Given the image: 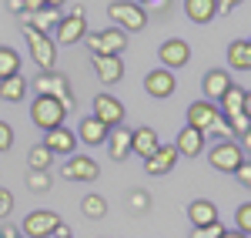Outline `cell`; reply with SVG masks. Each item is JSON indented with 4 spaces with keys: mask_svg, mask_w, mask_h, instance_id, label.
I'll return each instance as SVG.
<instances>
[{
    "mask_svg": "<svg viewBox=\"0 0 251 238\" xmlns=\"http://www.w3.org/2000/svg\"><path fill=\"white\" fill-rule=\"evenodd\" d=\"M225 121V128L231 131V134H238V138L248 141V131H251V114H234V118H221Z\"/></svg>",
    "mask_w": 251,
    "mask_h": 238,
    "instance_id": "cell-31",
    "label": "cell"
},
{
    "mask_svg": "<svg viewBox=\"0 0 251 238\" xmlns=\"http://www.w3.org/2000/svg\"><path fill=\"white\" fill-rule=\"evenodd\" d=\"M228 67H231V71H241V74L251 71V44L245 37L228 44Z\"/></svg>",
    "mask_w": 251,
    "mask_h": 238,
    "instance_id": "cell-25",
    "label": "cell"
},
{
    "mask_svg": "<svg viewBox=\"0 0 251 238\" xmlns=\"http://www.w3.org/2000/svg\"><path fill=\"white\" fill-rule=\"evenodd\" d=\"M34 87H37L40 98L60 101L67 111L74 107V91H71V80H67V74H60V71H40L37 80H34Z\"/></svg>",
    "mask_w": 251,
    "mask_h": 238,
    "instance_id": "cell-2",
    "label": "cell"
},
{
    "mask_svg": "<svg viewBox=\"0 0 251 238\" xmlns=\"http://www.w3.org/2000/svg\"><path fill=\"white\" fill-rule=\"evenodd\" d=\"M20 74V54L14 47H7V44H0V80L14 78Z\"/></svg>",
    "mask_w": 251,
    "mask_h": 238,
    "instance_id": "cell-28",
    "label": "cell"
},
{
    "mask_svg": "<svg viewBox=\"0 0 251 238\" xmlns=\"http://www.w3.org/2000/svg\"><path fill=\"white\" fill-rule=\"evenodd\" d=\"M174 151H177V158H181V155H184V158H198V155L204 151V134L194 131V128H181L177 138H174Z\"/></svg>",
    "mask_w": 251,
    "mask_h": 238,
    "instance_id": "cell-20",
    "label": "cell"
},
{
    "mask_svg": "<svg viewBox=\"0 0 251 238\" xmlns=\"http://www.w3.org/2000/svg\"><path fill=\"white\" fill-rule=\"evenodd\" d=\"M0 238H24V235H20L17 225H3V228H0Z\"/></svg>",
    "mask_w": 251,
    "mask_h": 238,
    "instance_id": "cell-42",
    "label": "cell"
},
{
    "mask_svg": "<svg viewBox=\"0 0 251 238\" xmlns=\"http://www.w3.org/2000/svg\"><path fill=\"white\" fill-rule=\"evenodd\" d=\"M174 164H177V151H174V144H157V151L144 161V171H148L151 178H161V175H171Z\"/></svg>",
    "mask_w": 251,
    "mask_h": 238,
    "instance_id": "cell-15",
    "label": "cell"
},
{
    "mask_svg": "<svg viewBox=\"0 0 251 238\" xmlns=\"http://www.w3.org/2000/svg\"><path fill=\"white\" fill-rule=\"evenodd\" d=\"M131 205H134V212H148V205H151V198H148V191H131Z\"/></svg>",
    "mask_w": 251,
    "mask_h": 238,
    "instance_id": "cell-38",
    "label": "cell"
},
{
    "mask_svg": "<svg viewBox=\"0 0 251 238\" xmlns=\"http://www.w3.org/2000/svg\"><path fill=\"white\" fill-rule=\"evenodd\" d=\"M234 232H241V235H251V201L245 205H238V212H234Z\"/></svg>",
    "mask_w": 251,
    "mask_h": 238,
    "instance_id": "cell-32",
    "label": "cell"
},
{
    "mask_svg": "<svg viewBox=\"0 0 251 238\" xmlns=\"http://www.w3.org/2000/svg\"><path fill=\"white\" fill-rule=\"evenodd\" d=\"M60 171H64L67 181H97V175H100V168H97V161L91 155H71Z\"/></svg>",
    "mask_w": 251,
    "mask_h": 238,
    "instance_id": "cell-13",
    "label": "cell"
},
{
    "mask_svg": "<svg viewBox=\"0 0 251 238\" xmlns=\"http://www.w3.org/2000/svg\"><path fill=\"white\" fill-rule=\"evenodd\" d=\"M50 238H74V235H71V228H67V225H60V228H57Z\"/></svg>",
    "mask_w": 251,
    "mask_h": 238,
    "instance_id": "cell-44",
    "label": "cell"
},
{
    "mask_svg": "<svg viewBox=\"0 0 251 238\" xmlns=\"http://www.w3.org/2000/svg\"><path fill=\"white\" fill-rule=\"evenodd\" d=\"M44 3H47V10H60L64 7V0H44Z\"/></svg>",
    "mask_w": 251,
    "mask_h": 238,
    "instance_id": "cell-45",
    "label": "cell"
},
{
    "mask_svg": "<svg viewBox=\"0 0 251 238\" xmlns=\"http://www.w3.org/2000/svg\"><path fill=\"white\" fill-rule=\"evenodd\" d=\"M91 118H97L104 128H121V124H124V104H121L114 94L100 91V94L94 98V111H91Z\"/></svg>",
    "mask_w": 251,
    "mask_h": 238,
    "instance_id": "cell-9",
    "label": "cell"
},
{
    "mask_svg": "<svg viewBox=\"0 0 251 238\" xmlns=\"http://www.w3.org/2000/svg\"><path fill=\"white\" fill-rule=\"evenodd\" d=\"M184 14L194 24H211L218 17V3L214 0H184Z\"/></svg>",
    "mask_w": 251,
    "mask_h": 238,
    "instance_id": "cell-26",
    "label": "cell"
},
{
    "mask_svg": "<svg viewBox=\"0 0 251 238\" xmlns=\"http://www.w3.org/2000/svg\"><path fill=\"white\" fill-rule=\"evenodd\" d=\"M137 7H148V3H157V0H134Z\"/></svg>",
    "mask_w": 251,
    "mask_h": 238,
    "instance_id": "cell-47",
    "label": "cell"
},
{
    "mask_svg": "<svg viewBox=\"0 0 251 238\" xmlns=\"http://www.w3.org/2000/svg\"><path fill=\"white\" fill-rule=\"evenodd\" d=\"M211 134H214L218 141H231V131L225 128V121H221V124H214V128H211Z\"/></svg>",
    "mask_w": 251,
    "mask_h": 238,
    "instance_id": "cell-41",
    "label": "cell"
},
{
    "mask_svg": "<svg viewBox=\"0 0 251 238\" xmlns=\"http://www.w3.org/2000/svg\"><path fill=\"white\" fill-rule=\"evenodd\" d=\"M27 78L24 74H14V78L0 80V101H7V104H20V101L27 98Z\"/></svg>",
    "mask_w": 251,
    "mask_h": 238,
    "instance_id": "cell-27",
    "label": "cell"
},
{
    "mask_svg": "<svg viewBox=\"0 0 251 238\" xmlns=\"http://www.w3.org/2000/svg\"><path fill=\"white\" fill-rule=\"evenodd\" d=\"M107 131H111V128H104V124H100L97 118H91V114L77 124V138L84 141L87 148H100V144L107 141Z\"/></svg>",
    "mask_w": 251,
    "mask_h": 238,
    "instance_id": "cell-23",
    "label": "cell"
},
{
    "mask_svg": "<svg viewBox=\"0 0 251 238\" xmlns=\"http://www.w3.org/2000/svg\"><path fill=\"white\" fill-rule=\"evenodd\" d=\"M50 164H54V155H50L44 144H34V148L27 151V168H30V171H50Z\"/></svg>",
    "mask_w": 251,
    "mask_h": 238,
    "instance_id": "cell-30",
    "label": "cell"
},
{
    "mask_svg": "<svg viewBox=\"0 0 251 238\" xmlns=\"http://www.w3.org/2000/svg\"><path fill=\"white\" fill-rule=\"evenodd\" d=\"M20 24H27V27H34L37 34H44V37H50L54 30H57L60 24V10H37V14H27V20H20Z\"/></svg>",
    "mask_w": 251,
    "mask_h": 238,
    "instance_id": "cell-24",
    "label": "cell"
},
{
    "mask_svg": "<svg viewBox=\"0 0 251 238\" xmlns=\"http://www.w3.org/2000/svg\"><path fill=\"white\" fill-rule=\"evenodd\" d=\"M221 238H248V235H241V232H228V228H225V235Z\"/></svg>",
    "mask_w": 251,
    "mask_h": 238,
    "instance_id": "cell-46",
    "label": "cell"
},
{
    "mask_svg": "<svg viewBox=\"0 0 251 238\" xmlns=\"http://www.w3.org/2000/svg\"><path fill=\"white\" fill-rule=\"evenodd\" d=\"M188 221H191V228H204L211 221H221L218 218V205L211 198H194L188 205Z\"/></svg>",
    "mask_w": 251,
    "mask_h": 238,
    "instance_id": "cell-21",
    "label": "cell"
},
{
    "mask_svg": "<svg viewBox=\"0 0 251 238\" xmlns=\"http://www.w3.org/2000/svg\"><path fill=\"white\" fill-rule=\"evenodd\" d=\"M218 111H221V118H234V114H248V91L245 87H238L231 84L221 101H218Z\"/></svg>",
    "mask_w": 251,
    "mask_h": 238,
    "instance_id": "cell-18",
    "label": "cell"
},
{
    "mask_svg": "<svg viewBox=\"0 0 251 238\" xmlns=\"http://www.w3.org/2000/svg\"><path fill=\"white\" fill-rule=\"evenodd\" d=\"M87 37V10L84 7H74L71 14H60V24L54 30V44H77V40Z\"/></svg>",
    "mask_w": 251,
    "mask_h": 238,
    "instance_id": "cell-7",
    "label": "cell"
},
{
    "mask_svg": "<svg viewBox=\"0 0 251 238\" xmlns=\"http://www.w3.org/2000/svg\"><path fill=\"white\" fill-rule=\"evenodd\" d=\"M234 178H238V185H245V188H251V161L245 158L238 168H234Z\"/></svg>",
    "mask_w": 251,
    "mask_h": 238,
    "instance_id": "cell-37",
    "label": "cell"
},
{
    "mask_svg": "<svg viewBox=\"0 0 251 238\" xmlns=\"http://www.w3.org/2000/svg\"><path fill=\"white\" fill-rule=\"evenodd\" d=\"M234 80L231 74L225 71V67H211V71H204V78H201V91H204V101H211V104H218L221 101V94L231 87Z\"/></svg>",
    "mask_w": 251,
    "mask_h": 238,
    "instance_id": "cell-14",
    "label": "cell"
},
{
    "mask_svg": "<svg viewBox=\"0 0 251 238\" xmlns=\"http://www.w3.org/2000/svg\"><path fill=\"white\" fill-rule=\"evenodd\" d=\"M208 158H211L214 171H221V175H234V168L248 158V151L238 148V141H218V144H211V155H208Z\"/></svg>",
    "mask_w": 251,
    "mask_h": 238,
    "instance_id": "cell-8",
    "label": "cell"
},
{
    "mask_svg": "<svg viewBox=\"0 0 251 238\" xmlns=\"http://www.w3.org/2000/svg\"><path fill=\"white\" fill-rule=\"evenodd\" d=\"M104 144H107L111 161H124L127 155H131V128H111Z\"/></svg>",
    "mask_w": 251,
    "mask_h": 238,
    "instance_id": "cell-22",
    "label": "cell"
},
{
    "mask_svg": "<svg viewBox=\"0 0 251 238\" xmlns=\"http://www.w3.org/2000/svg\"><path fill=\"white\" fill-rule=\"evenodd\" d=\"M107 17L114 20V27L124 30V34H137V30L148 27V10L137 7L134 0H114V3L107 7Z\"/></svg>",
    "mask_w": 251,
    "mask_h": 238,
    "instance_id": "cell-1",
    "label": "cell"
},
{
    "mask_svg": "<svg viewBox=\"0 0 251 238\" xmlns=\"http://www.w3.org/2000/svg\"><path fill=\"white\" fill-rule=\"evenodd\" d=\"M64 118H67V107L54 98H34L30 101V121L37 124L40 131H54V128H64Z\"/></svg>",
    "mask_w": 251,
    "mask_h": 238,
    "instance_id": "cell-3",
    "label": "cell"
},
{
    "mask_svg": "<svg viewBox=\"0 0 251 238\" xmlns=\"http://www.w3.org/2000/svg\"><path fill=\"white\" fill-rule=\"evenodd\" d=\"M218 3V14H231V10H238L245 0H214Z\"/></svg>",
    "mask_w": 251,
    "mask_h": 238,
    "instance_id": "cell-39",
    "label": "cell"
},
{
    "mask_svg": "<svg viewBox=\"0 0 251 238\" xmlns=\"http://www.w3.org/2000/svg\"><path fill=\"white\" fill-rule=\"evenodd\" d=\"M214 124H221V111H218V104H211V101H194V104H188V128L201 131V134H208Z\"/></svg>",
    "mask_w": 251,
    "mask_h": 238,
    "instance_id": "cell-11",
    "label": "cell"
},
{
    "mask_svg": "<svg viewBox=\"0 0 251 238\" xmlns=\"http://www.w3.org/2000/svg\"><path fill=\"white\" fill-rule=\"evenodd\" d=\"M27 188L30 191H50V171H30V178H27Z\"/></svg>",
    "mask_w": 251,
    "mask_h": 238,
    "instance_id": "cell-33",
    "label": "cell"
},
{
    "mask_svg": "<svg viewBox=\"0 0 251 238\" xmlns=\"http://www.w3.org/2000/svg\"><path fill=\"white\" fill-rule=\"evenodd\" d=\"M157 131L154 128H148V124H141V128H131V155H137V158H151L157 151Z\"/></svg>",
    "mask_w": 251,
    "mask_h": 238,
    "instance_id": "cell-17",
    "label": "cell"
},
{
    "mask_svg": "<svg viewBox=\"0 0 251 238\" xmlns=\"http://www.w3.org/2000/svg\"><path fill=\"white\" fill-rule=\"evenodd\" d=\"M80 212H84V218L100 221L104 215H107V198H104V195H84V201H80Z\"/></svg>",
    "mask_w": 251,
    "mask_h": 238,
    "instance_id": "cell-29",
    "label": "cell"
},
{
    "mask_svg": "<svg viewBox=\"0 0 251 238\" xmlns=\"http://www.w3.org/2000/svg\"><path fill=\"white\" fill-rule=\"evenodd\" d=\"M10 212H14V191L10 188H0V221L10 218Z\"/></svg>",
    "mask_w": 251,
    "mask_h": 238,
    "instance_id": "cell-35",
    "label": "cell"
},
{
    "mask_svg": "<svg viewBox=\"0 0 251 238\" xmlns=\"http://www.w3.org/2000/svg\"><path fill=\"white\" fill-rule=\"evenodd\" d=\"M91 67H94L100 84H117L124 78V60L121 57H97V54H91Z\"/></svg>",
    "mask_w": 251,
    "mask_h": 238,
    "instance_id": "cell-19",
    "label": "cell"
},
{
    "mask_svg": "<svg viewBox=\"0 0 251 238\" xmlns=\"http://www.w3.org/2000/svg\"><path fill=\"white\" fill-rule=\"evenodd\" d=\"M20 3H24V14H37V10H44V7H47L44 0H20Z\"/></svg>",
    "mask_w": 251,
    "mask_h": 238,
    "instance_id": "cell-40",
    "label": "cell"
},
{
    "mask_svg": "<svg viewBox=\"0 0 251 238\" xmlns=\"http://www.w3.org/2000/svg\"><path fill=\"white\" fill-rule=\"evenodd\" d=\"M20 30H24V37H27V44H30L34 64H37L40 71H54V64H57V44H54L50 37H44V34H37V30L27 27V24H20Z\"/></svg>",
    "mask_w": 251,
    "mask_h": 238,
    "instance_id": "cell-6",
    "label": "cell"
},
{
    "mask_svg": "<svg viewBox=\"0 0 251 238\" xmlns=\"http://www.w3.org/2000/svg\"><path fill=\"white\" fill-rule=\"evenodd\" d=\"M60 225H64V218H60L54 208H37V212H30V215L24 218L20 235L24 238H50Z\"/></svg>",
    "mask_w": 251,
    "mask_h": 238,
    "instance_id": "cell-5",
    "label": "cell"
},
{
    "mask_svg": "<svg viewBox=\"0 0 251 238\" xmlns=\"http://www.w3.org/2000/svg\"><path fill=\"white\" fill-rule=\"evenodd\" d=\"M50 155H74V148H77V134L71 131V128H54V131H44V141H40Z\"/></svg>",
    "mask_w": 251,
    "mask_h": 238,
    "instance_id": "cell-16",
    "label": "cell"
},
{
    "mask_svg": "<svg viewBox=\"0 0 251 238\" xmlns=\"http://www.w3.org/2000/svg\"><path fill=\"white\" fill-rule=\"evenodd\" d=\"M84 40H87L91 54H97V57H121V54L127 51V34H124V30H117V27L94 30V34H87Z\"/></svg>",
    "mask_w": 251,
    "mask_h": 238,
    "instance_id": "cell-4",
    "label": "cell"
},
{
    "mask_svg": "<svg viewBox=\"0 0 251 238\" xmlns=\"http://www.w3.org/2000/svg\"><path fill=\"white\" fill-rule=\"evenodd\" d=\"M144 91H148V98H154V101H168L177 91V78L171 71H164V67H154L151 74H144Z\"/></svg>",
    "mask_w": 251,
    "mask_h": 238,
    "instance_id": "cell-12",
    "label": "cell"
},
{
    "mask_svg": "<svg viewBox=\"0 0 251 238\" xmlns=\"http://www.w3.org/2000/svg\"><path fill=\"white\" fill-rule=\"evenodd\" d=\"M157 60H161L164 71H177V67H184V64L191 60V44L181 40V37L164 40V44L157 47Z\"/></svg>",
    "mask_w": 251,
    "mask_h": 238,
    "instance_id": "cell-10",
    "label": "cell"
},
{
    "mask_svg": "<svg viewBox=\"0 0 251 238\" xmlns=\"http://www.w3.org/2000/svg\"><path fill=\"white\" fill-rule=\"evenodd\" d=\"M7 10H10V14H24V3H20V0H7Z\"/></svg>",
    "mask_w": 251,
    "mask_h": 238,
    "instance_id": "cell-43",
    "label": "cell"
},
{
    "mask_svg": "<svg viewBox=\"0 0 251 238\" xmlns=\"http://www.w3.org/2000/svg\"><path fill=\"white\" fill-rule=\"evenodd\" d=\"M10 148H14V128L0 121V151H10Z\"/></svg>",
    "mask_w": 251,
    "mask_h": 238,
    "instance_id": "cell-36",
    "label": "cell"
},
{
    "mask_svg": "<svg viewBox=\"0 0 251 238\" xmlns=\"http://www.w3.org/2000/svg\"><path fill=\"white\" fill-rule=\"evenodd\" d=\"M221 235H225V225H221V221H211V225L191 232V238H221Z\"/></svg>",
    "mask_w": 251,
    "mask_h": 238,
    "instance_id": "cell-34",
    "label": "cell"
}]
</instances>
